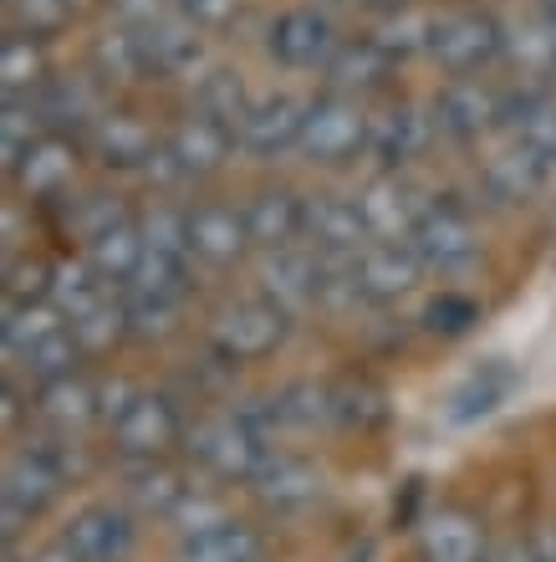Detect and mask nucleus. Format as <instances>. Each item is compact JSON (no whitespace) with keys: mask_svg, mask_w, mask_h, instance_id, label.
<instances>
[{"mask_svg":"<svg viewBox=\"0 0 556 562\" xmlns=\"http://www.w3.org/2000/svg\"><path fill=\"white\" fill-rule=\"evenodd\" d=\"M276 435H281V415H276V400L265 394V400L205 415L200 425H190V440L184 445H190V456L200 460L215 481H240V486H250L256 471L276 456Z\"/></svg>","mask_w":556,"mask_h":562,"instance_id":"f03ea898","label":"nucleus"},{"mask_svg":"<svg viewBox=\"0 0 556 562\" xmlns=\"http://www.w3.org/2000/svg\"><path fill=\"white\" fill-rule=\"evenodd\" d=\"M506 123L515 138H526L531 148H542L546 159H556V98L552 92H521L515 103H506Z\"/></svg>","mask_w":556,"mask_h":562,"instance_id":"58836bf2","label":"nucleus"},{"mask_svg":"<svg viewBox=\"0 0 556 562\" xmlns=\"http://www.w3.org/2000/svg\"><path fill=\"white\" fill-rule=\"evenodd\" d=\"M52 277H57V267L21 256L5 267V302H52Z\"/></svg>","mask_w":556,"mask_h":562,"instance_id":"de8ad7c7","label":"nucleus"},{"mask_svg":"<svg viewBox=\"0 0 556 562\" xmlns=\"http://www.w3.org/2000/svg\"><path fill=\"white\" fill-rule=\"evenodd\" d=\"M92 148H98V159H103L107 169H148L163 144L148 134V123L117 113V119H103L92 128Z\"/></svg>","mask_w":556,"mask_h":562,"instance_id":"cd10ccee","label":"nucleus"},{"mask_svg":"<svg viewBox=\"0 0 556 562\" xmlns=\"http://www.w3.org/2000/svg\"><path fill=\"white\" fill-rule=\"evenodd\" d=\"M72 333H77V342H82V353H107L113 342H123V338H133L128 333V307H123V292L117 296H107L98 312H88V317H77L72 323Z\"/></svg>","mask_w":556,"mask_h":562,"instance_id":"79ce46f5","label":"nucleus"},{"mask_svg":"<svg viewBox=\"0 0 556 562\" xmlns=\"http://www.w3.org/2000/svg\"><path fill=\"white\" fill-rule=\"evenodd\" d=\"M367 128H373V113H363L358 98H342V92H327L317 98L307 113V128H302V154L307 164H322V169H337V164L358 159L367 148Z\"/></svg>","mask_w":556,"mask_h":562,"instance_id":"423d86ee","label":"nucleus"},{"mask_svg":"<svg viewBox=\"0 0 556 562\" xmlns=\"http://www.w3.org/2000/svg\"><path fill=\"white\" fill-rule=\"evenodd\" d=\"M419 277H424V261H419L409 240H367L358 251V281H363V296L373 307L409 296L419 286Z\"/></svg>","mask_w":556,"mask_h":562,"instance_id":"a211bd4d","label":"nucleus"},{"mask_svg":"<svg viewBox=\"0 0 556 562\" xmlns=\"http://www.w3.org/2000/svg\"><path fill=\"white\" fill-rule=\"evenodd\" d=\"M0 82H5V98H36L46 88V67L42 52H36V36L26 31H11L5 46H0Z\"/></svg>","mask_w":556,"mask_h":562,"instance_id":"e433bc0d","label":"nucleus"},{"mask_svg":"<svg viewBox=\"0 0 556 562\" xmlns=\"http://www.w3.org/2000/svg\"><path fill=\"white\" fill-rule=\"evenodd\" d=\"M163 148L174 154V164L184 169V179H205V175H220L230 154L240 148L230 123L209 119V113H190V119L174 123V134L163 138Z\"/></svg>","mask_w":556,"mask_h":562,"instance_id":"f3484780","label":"nucleus"},{"mask_svg":"<svg viewBox=\"0 0 556 562\" xmlns=\"http://www.w3.org/2000/svg\"><path fill=\"white\" fill-rule=\"evenodd\" d=\"M358 210H363L373 240H409L419 231V221H424L429 200L404 175H378L358 190Z\"/></svg>","mask_w":556,"mask_h":562,"instance_id":"4468645a","label":"nucleus"},{"mask_svg":"<svg viewBox=\"0 0 556 562\" xmlns=\"http://www.w3.org/2000/svg\"><path fill=\"white\" fill-rule=\"evenodd\" d=\"M434 21H440V15H419V11L383 15V26H378L373 42H378L394 61H404V57H413V52H429V42H434Z\"/></svg>","mask_w":556,"mask_h":562,"instance_id":"37998d69","label":"nucleus"},{"mask_svg":"<svg viewBox=\"0 0 556 562\" xmlns=\"http://www.w3.org/2000/svg\"><path fill=\"white\" fill-rule=\"evenodd\" d=\"M5 5H11L15 31H26V36H46L67 21V0H5Z\"/></svg>","mask_w":556,"mask_h":562,"instance_id":"09e8293b","label":"nucleus"},{"mask_svg":"<svg viewBox=\"0 0 556 562\" xmlns=\"http://www.w3.org/2000/svg\"><path fill=\"white\" fill-rule=\"evenodd\" d=\"M388 72H394V57H388L373 36H363V42H342L332 52V61H327V82H332V92H342V98H358V92L383 88Z\"/></svg>","mask_w":556,"mask_h":562,"instance_id":"a878e982","label":"nucleus"},{"mask_svg":"<svg viewBox=\"0 0 556 562\" xmlns=\"http://www.w3.org/2000/svg\"><path fill=\"white\" fill-rule=\"evenodd\" d=\"M123 221H133L123 200H113V194H88V200L72 210V236L82 240V246H92V240L107 236V231Z\"/></svg>","mask_w":556,"mask_h":562,"instance_id":"a18cd8bd","label":"nucleus"},{"mask_svg":"<svg viewBox=\"0 0 556 562\" xmlns=\"http://www.w3.org/2000/svg\"><path fill=\"white\" fill-rule=\"evenodd\" d=\"M117 11V26H133V31H148L154 21H163V0H113Z\"/></svg>","mask_w":556,"mask_h":562,"instance_id":"3c124183","label":"nucleus"},{"mask_svg":"<svg viewBox=\"0 0 556 562\" xmlns=\"http://www.w3.org/2000/svg\"><path fill=\"white\" fill-rule=\"evenodd\" d=\"M322 491H327V471L311 456H292V450H276L250 481V496L265 512H302V506L322 502Z\"/></svg>","mask_w":556,"mask_h":562,"instance_id":"2eb2a0df","label":"nucleus"},{"mask_svg":"<svg viewBox=\"0 0 556 562\" xmlns=\"http://www.w3.org/2000/svg\"><path fill=\"white\" fill-rule=\"evenodd\" d=\"M88 475V456L72 435H42V440L15 445L11 460H5V486H0V532H5V548H15V537L26 532L31 521L42 517L46 506L61 502V491L77 486Z\"/></svg>","mask_w":556,"mask_h":562,"instance_id":"f257e3e1","label":"nucleus"},{"mask_svg":"<svg viewBox=\"0 0 556 562\" xmlns=\"http://www.w3.org/2000/svg\"><path fill=\"white\" fill-rule=\"evenodd\" d=\"M409 246L419 251L424 271H434V277H465L480 261V231L469 221V210L454 205V200H429L424 221L409 236Z\"/></svg>","mask_w":556,"mask_h":562,"instance_id":"39448f33","label":"nucleus"},{"mask_svg":"<svg viewBox=\"0 0 556 562\" xmlns=\"http://www.w3.org/2000/svg\"><path fill=\"white\" fill-rule=\"evenodd\" d=\"M61 542L77 562H128L138 548V512L123 496L77 506L72 521L61 527Z\"/></svg>","mask_w":556,"mask_h":562,"instance_id":"0eeeda50","label":"nucleus"},{"mask_svg":"<svg viewBox=\"0 0 556 562\" xmlns=\"http://www.w3.org/2000/svg\"><path fill=\"white\" fill-rule=\"evenodd\" d=\"M15 419H21V394L5 384V425H15Z\"/></svg>","mask_w":556,"mask_h":562,"instance_id":"6e6d98bb","label":"nucleus"},{"mask_svg":"<svg viewBox=\"0 0 556 562\" xmlns=\"http://www.w3.org/2000/svg\"><path fill=\"white\" fill-rule=\"evenodd\" d=\"M107 296H117V286H107L88 261H67V267H57V277H52V302H57V312L67 317V323L98 312Z\"/></svg>","mask_w":556,"mask_h":562,"instance_id":"473e14b6","label":"nucleus"},{"mask_svg":"<svg viewBox=\"0 0 556 562\" xmlns=\"http://www.w3.org/2000/svg\"><path fill=\"white\" fill-rule=\"evenodd\" d=\"M367 221L358 200H337V194H311L307 200V246L322 256H358L367 246Z\"/></svg>","mask_w":556,"mask_h":562,"instance_id":"5701e85b","label":"nucleus"},{"mask_svg":"<svg viewBox=\"0 0 556 562\" xmlns=\"http://www.w3.org/2000/svg\"><path fill=\"white\" fill-rule=\"evenodd\" d=\"M265 46H271V57H276L281 67H296V72H317V67H322L327 72V61H332V52L342 42H337L332 21H327L322 11L296 5V11H281L276 21H271Z\"/></svg>","mask_w":556,"mask_h":562,"instance_id":"f8f14e48","label":"nucleus"},{"mask_svg":"<svg viewBox=\"0 0 556 562\" xmlns=\"http://www.w3.org/2000/svg\"><path fill=\"white\" fill-rule=\"evenodd\" d=\"M419 562H490L485 521L459 502H440L419 517Z\"/></svg>","mask_w":556,"mask_h":562,"instance_id":"1a4fd4ad","label":"nucleus"},{"mask_svg":"<svg viewBox=\"0 0 556 562\" xmlns=\"http://www.w3.org/2000/svg\"><path fill=\"white\" fill-rule=\"evenodd\" d=\"M500 52H506V31H500L485 11H444L440 21H434L429 57L440 61L450 77L480 72V67H490Z\"/></svg>","mask_w":556,"mask_h":562,"instance_id":"6e6552de","label":"nucleus"},{"mask_svg":"<svg viewBox=\"0 0 556 562\" xmlns=\"http://www.w3.org/2000/svg\"><path fill=\"white\" fill-rule=\"evenodd\" d=\"M190 26H225L240 15V0H174Z\"/></svg>","mask_w":556,"mask_h":562,"instance_id":"8fccbe9b","label":"nucleus"},{"mask_svg":"<svg viewBox=\"0 0 556 562\" xmlns=\"http://www.w3.org/2000/svg\"><path fill=\"white\" fill-rule=\"evenodd\" d=\"M82 358H88V353H82V342H77V333H72V327H61V333H52L46 342H36L31 353H21L15 363L26 369L31 384L42 389V384H57V379L77 373V363H82Z\"/></svg>","mask_w":556,"mask_h":562,"instance_id":"4c0bfd02","label":"nucleus"},{"mask_svg":"<svg viewBox=\"0 0 556 562\" xmlns=\"http://www.w3.org/2000/svg\"><path fill=\"white\" fill-rule=\"evenodd\" d=\"M144 231V246L148 251H163V256H190V210H174V205H154L138 221ZM194 261V256H190Z\"/></svg>","mask_w":556,"mask_h":562,"instance_id":"c03bdc74","label":"nucleus"},{"mask_svg":"<svg viewBox=\"0 0 556 562\" xmlns=\"http://www.w3.org/2000/svg\"><path fill=\"white\" fill-rule=\"evenodd\" d=\"M36 415H42L46 429L57 435H77L88 425H103V384H92L82 373H67L57 384L36 389Z\"/></svg>","mask_w":556,"mask_h":562,"instance_id":"b1692460","label":"nucleus"},{"mask_svg":"<svg viewBox=\"0 0 556 562\" xmlns=\"http://www.w3.org/2000/svg\"><path fill=\"white\" fill-rule=\"evenodd\" d=\"M307 113H311V103H302V98H286V92H276V98H261V103H250V113L240 119V128H235V138H240V154H250V159H281L286 148H302Z\"/></svg>","mask_w":556,"mask_h":562,"instance_id":"ddd939ff","label":"nucleus"},{"mask_svg":"<svg viewBox=\"0 0 556 562\" xmlns=\"http://www.w3.org/2000/svg\"><path fill=\"white\" fill-rule=\"evenodd\" d=\"M200 26H190L184 15H163L154 26L144 31L148 52H154V72H190L194 61H200Z\"/></svg>","mask_w":556,"mask_h":562,"instance_id":"c9c22d12","label":"nucleus"},{"mask_svg":"<svg viewBox=\"0 0 556 562\" xmlns=\"http://www.w3.org/2000/svg\"><path fill=\"white\" fill-rule=\"evenodd\" d=\"M123 307H128V333L138 342H163L169 333H179V323H184V302H179V296L123 292Z\"/></svg>","mask_w":556,"mask_h":562,"instance_id":"a19ab883","label":"nucleus"},{"mask_svg":"<svg viewBox=\"0 0 556 562\" xmlns=\"http://www.w3.org/2000/svg\"><path fill=\"white\" fill-rule=\"evenodd\" d=\"M61 327H67V317L57 312V302H5V312H0V338H5L11 358L31 353L36 342H46Z\"/></svg>","mask_w":556,"mask_h":562,"instance_id":"2f4dec72","label":"nucleus"},{"mask_svg":"<svg viewBox=\"0 0 556 562\" xmlns=\"http://www.w3.org/2000/svg\"><path fill=\"white\" fill-rule=\"evenodd\" d=\"M480 184L496 194L500 205H526V200H536V194H546L556 184V159H546L542 148H531L526 138H511L500 154L485 159Z\"/></svg>","mask_w":556,"mask_h":562,"instance_id":"9b49d317","label":"nucleus"},{"mask_svg":"<svg viewBox=\"0 0 556 562\" xmlns=\"http://www.w3.org/2000/svg\"><path fill=\"white\" fill-rule=\"evenodd\" d=\"M250 251H256V240H250V225H246V205L235 210V205H220V200H205V205L190 210L194 261L225 271V267H240Z\"/></svg>","mask_w":556,"mask_h":562,"instance_id":"9d476101","label":"nucleus"},{"mask_svg":"<svg viewBox=\"0 0 556 562\" xmlns=\"http://www.w3.org/2000/svg\"><path fill=\"white\" fill-rule=\"evenodd\" d=\"M511 389H515V373L506 369V363H485V369H475L465 384L450 394V409H444V419H450V425H475V419L496 415Z\"/></svg>","mask_w":556,"mask_h":562,"instance_id":"c756f323","label":"nucleus"},{"mask_svg":"<svg viewBox=\"0 0 556 562\" xmlns=\"http://www.w3.org/2000/svg\"><path fill=\"white\" fill-rule=\"evenodd\" d=\"M500 119H506V103L485 82H475V77H454L450 88L434 98V123H440V134H450L454 144H475Z\"/></svg>","mask_w":556,"mask_h":562,"instance_id":"6ab92c4d","label":"nucleus"},{"mask_svg":"<svg viewBox=\"0 0 556 562\" xmlns=\"http://www.w3.org/2000/svg\"><path fill=\"white\" fill-rule=\"evenodd\" d=\"M546 562H556V532H552V542H546Z\"/></svg>","mask_w":556,"mask_h":562,"instance_id":"4d7b16f0","label":"nucleus"},{"mask_svg":"<svg viewBox=\"0 0 556 562\" xmlns=\"http://www.w3.org/2000/svg\"><path fill=\"white\" fill-rule=\"evenodd\" d=\"M174 562H265V542L250 521L225 517L215 527H200V532L179 537Z\"/></svg>","mask_w":556,"mask_h":562,"instance_id":"393cba45","label":"nucleus"},{"mask_svg":"<svg viewBox=\"0 0 556 562\" xmlns=\"http://www.w3.org/2000/svg\"><path fill=\"white\" fill-rule=\"evenodd\" d=\"M194 113H209V119H220V123H230V128H240V119L250 113V98H246L240 72L215 67V72L200 77V88H194Z\"/></svg>","mask_w":556,"mask_h":562,"instance_id":"ea45409f","label":"nucleus"},{"mask_svg":"<svg viewBox=\"0 0 556 562\" xmlns=\"http://www.w3.org/2000/svg\"><path fill=\"white\" fill-rule=\"evenodd\" d=\"M317 251L307 240L302 246H281V251H261V296H271L281 312H311L317 307Z\"/></svg>","mask_w":556,"mask_h":562,"instance_id":"aec40b11","label":"nucleus"},{"mask_svg":"<svg viewBox=\"0 0 556 562\" xmlns=\"http://www.w3.org/2000/svg\"><path fill=\"white\" fill-rule=\"evenodd\" d=\"M358 5H367V11H378V15H398V11H409V0H358Z\"/></svg>","mask_w":556,"mask_h":562,"instance_id":"5fc2aeb1","label":"nucleus"},{"mask_svg":"<svg viewBox=\"0 0 556 562\" xmlns=\"http://www.w3.org/2000/svg\"><path fill=\"white\" fill-rule=\"evenodd\" d=\"M72 169H77V148L61 134H42L31 144L26 159H21V169H15V184H21L31 200H46V194H57L61 184L72 179Z\"/></svg>","mask_w":556,"mask_h":562,"instance_id":"bb28decb","label":"nucleus"},{"mask_svg":"<svg viewBox=\"0 0 556 562\" xmlns=\"http://www.w3.org/2000/svg\"><path fill=\"white\" fill-rule=\"evenodd\" d=\"M107 440H113V456L123 460H169L174 445L190 440V425L179 415V404L159 389H138L133 404L107 425Z\"/></svg>","mask_w":556,"mask_h":562,"instance_id":"20e7f679","label":"nucleus"},{"mask_svg":"<svg viewBox=\"0 0 556 562\" xmlns=\"http://www.w3.org/2000/svg\"><path fill=\"white\" fill-rule=\"evenodd\" d=\"M434 134H440V123L424 108H409V103L383 108V113H373V128H367V154L378 159L383 175H398L404 164H413L424 154Z\"/></svg>","mask_w":556,"mask_h":562,"instance_id":"dca6fc26","label":"nucleus"},{"mask_svg":"<svg viewBox=\"0 0 556 562\" xmlns=\"http://www.w3.org/2000/svg\"><path fill=\"white\" fill-rule=\"evenodd\" d=\"M286 333H292V312H281L271 296H240L209 317V348L230 369L271 358L286 342Z\"/></svg>","mask_w":556,"mask_h":562,"instance_id":"7ed1b4c3","label":"nucleus"},{"mask_svg":"<svg viewBox=\"0 0 556 562\" xmlns=\"http://www.w3.org/2000/svg\"><path fill=\"white\" fill-rule=\"evenodd\" d=\"M92 67H98L103 82H144V77L154 72V52H148L144 31L117 26L92 42Z\"/></svg>","mask_w":556,"mask_h":562,"instance_id":"c85d7f7f","label":"nucleus"},{"mask_svg":"<svg viewBox=\"0 0 556 562\" xmlns=\"http://www.w3.org/2000/svg\"><path fill=\"white\" fill-rule=\"evenodd\" d=\"M82 261H88L107 286L123 292V286L133 281V271H138V261H144V231H138V221L113 225L107 236H98L92 246H82Z\"/></svg>","mask_w":556,"mask_h":562,"instance_id":"7c9ffc66","label":"nucleus"},{"mask_svg":"<svg viewBox=\"0 0 556 562\" xmlns=\"http://www.w3.org/2000/svg\"><path fill=\"white\" fill-rule=\"evenodd\" d=\"M490 562H546V558L531 548V542H496V548H490Z\"/></svg>","mask_w":556,"mask_h":562,"instance_id":"603ef678","label":"nucleus"},{"mask_svg":"<svg viewBox=\"0 0 556 562\" xmlns=\"http://www.w3.org/2000/svg\"><path fill=\"white\" fill-rule=\"evenodd\" d=\"M271 400H276L281 429H322V425H332V384L296 379V384L276 389Z\"/></svg>","mask_w":556,"mask_h":562,"instance_id":"f704fd0d","label":"nucleus"},{"mask_svg":"<svg viewBox=\"0 0 556 562\" xmlns=\"http://www.w3.org/2000/svg\"><path fill=\"white\" fill-rule=\"evenodd\" d=\"M246 225L256 251H281L307 240V200L296 190H261L246 200Z\"/></svg>","mask_w":556,"mask_h":562,"instance_id":"4be33fe9","label":"nucleus"},{"mask_svg":"<svg viewBox=\"0 0 556 562\" xmlns=\"http://www.w3.org/2000/svg\"><path fill=\"white\" fill-rule=\"evenodd\" d=\"M475 323H480V307H475V296H465V292H440L424 307V327L440 333V338H459V333H469Z\"/></svg>","mask_w":556,"mask_h":562,"instance_id":"49530a36","label":"nucleus"},{"mask_svg":"<svg viewBox=\"0 0 556 562\" xmlns=\"http://www.w3.org/2000/svg\"><path fill=\"white\" fill-rule=\"evenodd\" d=\"M194 481L169 460H128L123 471V502L138 512V517H174L179 506L190 502Z\"/></svg>","mask_w":556,"mask_h":562,"instance_id":"412c9836","label":"nucleus"},{"mask_svg":"<svg viewBox=\"0 0 556 562\" xmlns=\"http://www.w3.org/2000/svg\"><path fill=\"white\" fill-rule=\"evenodd\" d=\"M388 419V394L367 379H337L332 384V425L337 429H378Z\"/></svg>","mask_w":556,"mask_h":562,"instance_id":"72a5a7b5","label":"nucleus"},{"mask_svg":"<svg viewBox=\"0 0 556 562\" xmlns=\"http://www.w3.org/2000/svg\"><path fill=\"white\" fill-rule=\"evenodd\" d=\"M26 562H77L72 558V552H67V542H61V537H57V542H52V548H42V552H31V558Z\"/></svg>","mask_w":556,"mask_h":562,"instance_id":"864d4df0","label":"nucleus"}]
</instances>
